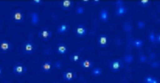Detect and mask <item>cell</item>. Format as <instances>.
<instances>
[{"label": "cell", "mask_w": 160, "mask_h": 83, "mask_svg": "<svg viewBox=\"0 0 160 83\" xmlns=\"http://www.w3.org/2000/svg\"><path fill=\"white\" fill-rule=\"evenodd\" d=\"M27 71V66L21 62L15 63L12 67V72L16 76H22L26 73Z\"/></svg>", "instance_id": "cell-5"}, {"label": "cell", "mask_w": 160, "mask_h": 83, "mask_svg": "<svg viewBox=\"0 0 160 83\" xmlns=\"http://www.w3.org/2000/svg\"><path fill=\"white\" fill-rule=\"evenodd\" d=\"M79 66L84 71H88L91 70L94 67V64L93 62L88 58H84L82 59L79 61Z\"/></svg>", "instance_id": "cell-8"}, {"label": "cell", "mask_w": 160, "mask_h": 83, "mask_svg": "<svg viewBox=\"0 0 160 83\" xmlns=\"http://www.w3.org/2000/svg\"><path fill=\"white\" fill-rule=\"evenodd\" d=\"M124 63L121 59H114L109 62V68L112 72H118L122 69Z\"/></svg>", "instance_id": "cell-4"}, {"label": "cell", "mask_w": 160, "mask_h": 83, "mask_svg": "<svg viewBox=\"0 0 160 83\" xmlns=\"http://www.w3.org/2000/svg\"><path fill=\"white\" fill-rule=\"evenodd\" d=\"M134 56L131 54H126L123 57L124 61L127 64H131L134 61Z\"/></svg>", "instance_id": "cell-22"}, {"label": "cell", "mask_w": 160, "mask_h": 83, "mask_svg": "<svg viewBox=\"0 0 160 83\" xmlns=\"http://www.w3.org/2000/svg\"><path fill=\"white\" fill-rule=\"evenodd\" d=\"M126 12H127V8L125 7V6L116 7V11H115L116 15L118 17H121L122 15H124L126 14Z\"/></svg>", "instance_id": "cell-17"}, {"label": "cell", "mask_w": 160, "mask_h": 83, "mask_svg": "<svg viewBox=\"0 0 160 83\" xmlns=\"http://www.w3.org/2000/svg\"><path fill=\"white\" fill-rule=\"evenodd\" d=\"M156 43L160 44V33H158L156 37Z\"/></svg>", "instance_id": "cell-31"}, {"label": "cell", "mask_w": 160, "mask_h": 83, "mask_svg": "<svg viewBox=\"0 0 160 83\" xmlns=\"http://www.w3.org/2000/svg\"><path fill=\"white\" fill-rule=\"evenodd\" d=\"M52 69V64L50 60H46L44 61L41 66V71L46 74L51 72Z\"/></svg>", "instance_id": "cell-13"}, {"label": "cell", "mask_w": 160, "mask_h": 83, "mask_svg": "<svg viewBox=\"0 0 160 83\" xmlns=\"http://www.w3.org/2000/svg\"><path fill=\"white\" fill-rule=\"evenodd\" d=\"M82 2H88L89 1H88V0H83Z\"/></svg>", "instance_id": "cell-33"}, {"label": "cell", "mask_w": 160, "mask_h": 83, "mask_svg": "<svg viewBox=\"0 0 160 83\" xmlns=\"http://www.w3.org/2000/svg\"><path fill=\"white\" fill-rule=\"evenodd\" d=\"M143 81H144V83H159V81H158V79L151 76H146L144 78Z\"/></svg>", "instance_id": "cell-20"}, {"label": "cell", "mask_w": 160, "mask_h": 83, "mask_svg": "<svg viewBox=\"0 0 160 83\" xmlns=\"http://www.w3.org/2000/svg\"><path fill=\"white\" fill-rule=\"evenodd\" d=\"M11 18L13 22L16 24H21L24 20V12L20 9H15L11 13Z\"/></svg>", "instance_id": "cell-1"}, {"label": "cell", "mask_w": 160, "mask_h": 83, "mask_svg": "<svg viewBox=\"0 0 160 83\" xmlns=\"http://www.w3.org/2000/svg\"><path fill=\"white\" fill-rule=\"evenodd\" d=\"M84 8L83 6H79L76 7V10H75V12L76 14L78 15H82L84 13Z\"/></svg>", "instance_id": "cell-26"}, {"label": "cell", "mask_w": 160, "mask_h": 83, "mask_svg": "<svg viewBox=\"0 0 160 83\" xmlns=\"http://www.w3.org/2000/svg\"><path fill=\"white\" fill-rule=\"evenodd\" d=\"M2 66H0V76L2 75Z\"/></svg>", "instance_id": "cell-32"}, {"label": "cell", "mask_w": 160, "mask_h": 83, "mask_svg": "<svg viewBox=\"0 0 160 83\" xmlns=\"http://www.w3.org/2000/svg\"><path fill=\"white\" fill-rule=\"evenodd\" d=\"M109 83H113V82H109Z\"/></svg>", "instance_id": "cell-34"}, {"label": "cell", "mask_w": 160, "mask_h": 83, "mask_svg": "<svg viewBox=\"0 0 160 83\" xmlns=\"http://www.w3.org/2000/svg\"><path fill=\"white\" fill-rule=\"evenodd\" d=\"M54 83H56V82H54Z\"/></svg>", "instance_id": "cell-36"}, {"label": "cell", "mask_w": 160, "mask_h": 83, "mask_svg": "<svg viewBox=\"0 0 160 83\" xmlns=\"http://www.w3.org/2000/svg\"><path fill=\"white\" fill-rule=\"evenodd\" d=\"M38 36L39 38L42 41L48 42L51 38L52 36V32L49 28L43 27L38 31Z\"/></svg>", "instance_id": "cell-3"}, {"label": "cell", "mask_w": 160, "mask_h": 83, "mask_svg": "<svg viewBox=\"0 0 160 83\" xmlns=\"http://www.w3.org/2000/svg\"><path fill=\"white\" fill-rule=\"evenodd\" d=\"M156 35L155 34V33L154 32L151 31L149 32V33L148 35V38H149V40L151 43H156Z\"/></svg>", "instance_id": "cell-25"}, {"label": "cell", "mask_w": 160, "mask_h": 83, "mask_svg": "<svg viewBox=\"0 0 160 83\" xmlns=\"http://www.w3.org/2000/svg\"><path fill=\"white\" fill-rule=\"evenodd\" d=\"M74 5V2L72 0H62L59 2V6L63 11H71Z\"/></svg>", "instance_id": "cell-11"}, {"label": "cell", "mask_w": 160, "mask_h": 83, "mask_svg": "<svg viewBox=\"0 0 160 83\" xmlns=\"http://www.w3.org/2000/svg\"><path fill=\"white\" fill-rule=\"evenodd\" d=\"M137 26L139 29H142L145 27L146 26V24L144 21L142 20H139L137 22Z\"/></svg>", "instance_id": "cell-27"}, {"label": "cell", "mask_w": 160, "mask_h": 83, "mask_svg": "<svg viewBox=\"0 0 160 83\" xmlns=\"http://www.w3.org/2000/svg\"><path fill=\"white\" fill-rule=\"evenodd\" d=\"M56 53L59 55H64L68 51V47L64 43H59L56 47Z\"/></svg>", "instance_id": "cell-12"}, {"label": "cell", "mask_w": 160, "mask_h": 83, "mask_svg": "<svg viewBox=\"0 0 160 83\" xmlns=\"http://www.w3.org/2000/svg\"><path fill=\"white\" fill-rule=\"evenodd\" d=\"M70 26L67 23H62L59 24L56 28V32L60 35H64L69 30Z\"/></svg>", "instance_id": "cell-14"}, {"label": "cell", "mask_w": 160, "mask_h": 83, "mask_svg": "<svg viewBox=\"0 0 160 83\" xmlns=\"http://www.w3.org/2000/svg\"><path fill=\"white\" fill-rule=\"evenodd\" d=\"M99 18L100 20L103 22H107L109 18V14L108 10L106 8L102 9L99 12Z\"/></svg>", "instance_id": "cell-15"}, {"label": "cell", "mask_w": 160, "mask_h": 83, "mask_svg": "<svg viewBox=\"0 0 160 83\" xmlns=\"http://www.w3.org/2000/svg\"><path fill=\"white\" fill-rule=\"evenodd\" d=\"M80 59V55L79 53L78 52H74L72 53L69 56V60L72 63H77Z\"/></svg>", "instance_id": "cell-21"}, {"label": "cell", "mask_w": 160, "mask_h": 83, "mask_svg": "<svg viewBox=\"0 0 160 83\" xmlns=\"http://www.w3.org/2000/svg\"><path fill=\"white\" fill-rule=\"evenodd\" d=\"M41 83H46V82H41Z\"/></svg>", "instance_id": "cell-35"}, {"label": "cell", "mask_w": 160, "mask_h": 83, "mask_svg": "<svg viewBox=\"0 0 160 83\" xmlns=\"http://www.w3.org/2000/svg\"><path fill=\"white\" fill-rule=\"evenodd\" d=\"M132 44L134 48L139 49L143 46L144 41L141 38H136V39H134L132 40Z\"/></svg>", "instance_id": "cell-18"}, {"label": "cell", "mask_w": 160, "mask_h": 83, "mask_svg": "<svg viewBox=\"0 0 160 83\" xmlns=\"http://www.w3.org/2000/svg\"><path fill=\"white\" fill-rule=\"evenodd\" d=\"M31 2L33 4H35V5H41L43 3V1H42V0H33V1H31Z\"/></svg>", "instance_id": "cell-30"}, {"label": "cell", "mask_w": 160, "mask_h": 83, "mask_svg": "<svg viewBox=\"0 0 160 83\" xmlns=\"http://www.w3.org/2000/svg\"><path fill=\"white\" fill-rule=\"evenodd\" d=\"M91 71V74L94 76H99L103 73V71L100 67H94Z\"/></svg>", "instance_id": "cell-19"}, {"label": "cell", "mask_w": 160, "mask_h": 83, "mask_svg": "<svg viewBox=\"0 0 160 83\" xmlns=\"http://www.w3.org/2000/svg\"><path fill=\"white\" fill-rule=\"evenodd\" d=\"M115 3H116L115 4H116V7L124 6V2L123 1H122V0H118V1H116Z\"/></svg>", "instance_id": "cell-28"}, {"label": "cell", "mask_w": 160, "mask_h": 83, "mask_svg": "<svg viewBox=\"0 0 160 83\" xmlns=\"http://www.w3.org/2000/svg\"><path fill=\"white\" fill-rule=\"evenodd\" d=\"M76 77V73L72 69H67L62 73V78L66 82H71L74 80Z\"/></svg>", "instance_id": "cell-9"}, {"label": "cell", "mask_w": 160, "mask_h": 83, "mask_svg": "<svg viewBox=\"0 0 160 83\" xmlns=\"http://www.w3.org/2000/svg\"><path fill=\"white\" fill-rule=\"evenodd\" d=\"M123 28L125 32H130L132 30V26L129 22H126L123 25Z\"/></svg>", "instance_id": "cell-24"}, {"label": "cell", "mask_w": 160, "mask_h": 83, "mask_svg": "<svg viewBox=\"0 0 160 83\" xmlns=\"http://www.w3.org/2000/svg\"><path fill=\"white\" fill-rule=\"evenodd\" d=\"M22 51L26 55H32L36 51V46L33 42L31 40H27L22 43Z\"/></svg>", "instance_id": "cell-2"}, {"label": "cell", "mask_w": 160, "mask_h": 83, "mask_svg": "<svg viewBox=\"0 0 160 83\" xmlns=\"http://www.w3.org/2000/svg\"><path fill=\"white\" fill-rule=\"evenodd\" d=\"M30 19L31 24L34 26H36L39 24L40 21V17L37 12H32L30 14Z\"/></svg>", "instance_id": "cell-16"}, {"label": "cell", "mask_w": 160, "mask_h": 83, "mask_svg": "<svg viewBox=\"0 0 160 83\" xmlns=\"http://www.w3.org/2000/svg\"><path fill=\"white\" fill-rule=\"evenodd\" d=\"M12 48V43L7 40H0V52L2 53H7L9 52Z\"/></svg>", "instance_id": "cell-6"}, {"label": "cell", "mask_w": 160, "mask_h": 83, "mask_svg": "<svg viewBox=\"0 0 160 83\" xmlns=\"http://www.w3.org/2000/svg\"><path fill=\"white\" fill-rule=\"evenodd\" d=\"M139 61L141 62V63H145L146 61H147V57L146 55H141L140 56H139Z\"/></svg>", "instance_id": "cell-29"}, {"label": "cell", "mask_w": 160, "mask_h": 83, "mask_svg": "<svg viewBox=\"0 0 160 83\" xmlns=\"http://www.w3.org/2000/svg\"><path fill=\"white\" fill-rule=\"evenodd\" d=\"M108 37L105 33H101L97 37V44L101 48H106L108 46Z\"/></svg>", "instance_id": "cell-7"}, {"label": "cell", "mask_w": 160, "mask_h": 83, "mask_svg": "<svg viewBox=\"0 0 160 83\" xmlns=\"http://www.w3.org/2000/svg\"><path fill=\"white\" fill-rule=\"evenodd\" d=\"M95 83H97V82H95Z\"/></svg>", "instance_id": "cell-37"}, {"label": "cell", "mask_w": 160, "mask_h": 83, "mask_svg": "<svg viewBox=\"0 0 160 83\" xmlns=\"http://www.w3.org/2000/svg\"><path fill=\"white\" fill-rule=\"evenodd\" d=\"M138 3L142 7H147L151 5V1H150V0H139L138 1Z\"/></svg>", "instance_id": "cell-23"}, {"label": "cell", "mask_w": 160, "mask_h": 83, "mask_svg": "<svg viewBox=\"0 0 160 83\" xmlns=\"http://www.w3.org/2000/svg\"><path fill=\"white\" fill-rule=\"evenodd\" d=\"M74 33L78 38L84 37L87 34V28L83 24H78L74 28Z\"/></svg>", "instance_id": "cell-10"}]
</instances>
